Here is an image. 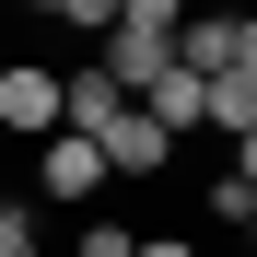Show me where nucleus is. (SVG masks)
<instances>
[{
	"instance_id": "nucleus-2",
	"label": "nucleus",
	"mask_w": 257,
	"mask_h": 257,
	"mask_svg": "<svg viewBox=\"0 0 257 257\" xmlns=\"http://www.w3.org/2000/svg\"><path fill=\"white\" fill-rule=\"evenodd\" d=\"M176 70H187V82H234V70H257V24H245V12H199V24H176Z\"/></svg>"
},
{
	"instance_id": "nucleus-1",
	"label": "nucleus",
	"mask_w": 257,
	"mask_h": 257,
	"mask_svg": "<svg viewBox=\"0 0 257 257\" xmlns=\"http://www.w3.org/2000/svg\"><path fill=\"white\" fill-rule=\"evenodd\" d=\"M176 24H187V12H176V0H117V24H105V59H94V70L117 82V94H128V105H141V94H152V82H164V70H176Z\"/></svg>"
},
{
	"instance_id": "nucleus-10",
	"label": "nucleus",
	"mask_w": 257,
	"mask_h": 257,
	"mask_svg": "<svg viewBox=\"0 0 257 257\" xmlns=\"http://www.w3.org/2000/svg\"><path fill=\"white\" fill-rule=\"evenodd\" d=\"M0 210H12V187H0Z\"/></svg>"
},
{
	"instance_id": "nucleus-8",
	"label": "nucleus",
	"mask_w": 257,
	"mask_h": 257,
	"mask_svg": "<svg viewBox=\"0 0 257 257\" xmlns=\"http://www.w3.org/2000/svg\"><path fill=\"white\" fill-rule=\"evenodd\" d=\"M128 245H141L128 222H82V234H70V257H128Z\"/></svg>"
},
{
	"instance_id": "nucleus-6",
	"label": "nucleus",
	"mask_w": 257,
	"mask_h": 257,
	"mask_svg": "<svg viewBox=\"0 0 257 257\" xmlns=\"http://www.w3.org/2000/svg\"><path fill=\"white\" fill-rule=\"evenodd\" d=\"M210 222H257V176L222 164V187H210Z\"/></svg>"
},
{
	"instance_id": "nucleus-9",
	"label": "nucleus",
	"mask_w": 257,
	"mask_h": 257,
	"mask_svg": "<svg viewBox=\"0 0 257 257\" xmlns=\"http://www.w3.org/2000/svg\"><path fill=\"white\" fill-rule=\"evenodd\" d=\"M128 257H199L187 234H141V245H128Z\"/></svg>"
},
{
	"instance_id": "nucleus-5",
	"label": "nucleus",
	"mask_w": 257,
	"mask_h": 257,
	"mask_svg": "<svg viewBox=\"0 0 257 257\" xmlns=\"http://www.w3.org/2000/svg\"><path fill=\"white\" fill-rule=\"evenodd\" d=\"M141 117L164 128V141H176V128H199V82H187V70H164L152 94H141Z\"/></svg>"
},
{
	"instance_id": "nucleus-4",
	"label": "nucleus",
	"mask_w": 257,
	"mask_h": 257,
	"mask_svg": "<svg viewBox=\"0 0 257 257\" xmlns=\"http://www.w3.org/2000/svg\"><path fill=\"white\" fill-rule=\"evenodd\" d=\"M94 187H105V164H94V141H70V128H59V141H35V199H59V210H82Z\"/></svg>"
},
{
	"instance_id": "nucleus-3",
	"label": "nucleus",
	"mask_w": 257,
	"mask_h": 257,
	"mask_svg": "<svg viewBox=\"0 0 257 257\" xmlns=\"http://www.w3.org/2000/svg\"><path fill=\"white\" fill-rule=\"evenodd\" d=\"M0 128L12 141H59V70L47 59H0Z\"/></svg>"
},
{
	"instance_id": "nucleus-7",
	"label": "nucleus",
	"mask_w": 257,
	"mask_h": 257,
	"mask_svg": "<svg viewBox=\"0 0 257 257\" xmlns=\"http://www.w3.org/2000/svg\"><path fill=\"white\" fill-rule=\"evenodd\" d=\"M35 245H47V222H35V210L12 199V210H0V257H35Z\"/></svg>"
}]
</instances>
